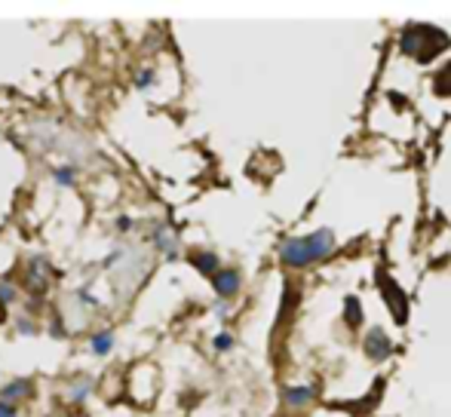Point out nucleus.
Masks as SVG:
<instances>
[{
  "instance_id": "f257e3e1",
  "label": "nucleus",
  "mask_w": 451,
  "mask_h": 417,
  "mask_svg": "<svg viewBox=\"0 0 451 417\" xmlns=\"http://www.w3.org/2000/svg\"><path fill=\"white\" fill-rule=\"evenodd\" d=\"M332 249H335V236L329 230H316V234L301 236V239H286L279 255H283V264L304 267V264H313V261L325 258Z\"/></svg>"
},
{
  "instance_id": "f03ea898",
  "label": "nucleus",
  "mask_w": 451,
  "mask_h": 417,
  "mask_svg": "<svg viewBox=\"0 0 451 417\" xmlns=\"http://www.w3.org/2000/svg\"><path fill=\"white\" fill-rule=\"evenodd\" d=\"M390 338L384 335L380 328H375V331H369V338H365V353H369L371 359H384V356H390Z\"/></svg>"
},
{
  "instance_id": "7ed1b4c3",
  "label": "nucleus",
  "mask_w": 451,
  "mask_h": 417,
  "mask_svg": "<svg viewBox=\"0 0 451 417\" xmlns=\"http://www.w3.org/2000/svg\"><path fill=\"white\" fill-rule=\"evenodd\" d=\"M212 282L221 298H230V295H237V289H239V273L237 270H219V273L212 276Z\"/></svg>"
},
{
  "instance_id": "20e7f679",
  "label": "nucleus",
  "mask_w": 451,
  "mask_h": 417,
  "mask_svg": "<svg viewBox=\"0 0 451 417\" xmlns=\"http://www.w3.org/2000/svg\"><path fill=\"white\" fill-rule=\"evenodd\" d=\"M191 261H193V267H197L200 273H206V276H215V273H219V258H215L212 252H197Z\"/></svg>"
},
{
  "instance_id": "39448f33",
  "label": "nucleus",
  "mask_w": 451,
  "mask_h": 417,
  "mask_svg": "<svg viewBox=\"0 0 451 417\" xmlns=\"http://www.w3.org/2000/svg\"><path fill=\"white\" fill-rule=\"evenodd\" d=\"M28 390H31V384L28 381H13L10 387H3V393H0V402H15V399H22V396H28Z\"/></svg>"
},
{
  "instance_id": "423d86ee",
  "label": "nucleus",
  "mask_w": 451,
  "mask_h": 417,
  "mask_svg": "<svg viewBox=\"0 0 451 417\" xmlns=\"http://www.w3.org/2000/svg\"><path fill=\"white\" fill-rule=\"evenodd\" d=\"M313 399V390L310 387H292V390H286V402L289 405H304Z\"/></svg>"
},
{
  "instance_id": "0eeeda50",
  "label": "nucleus",
  "mask_w": 451,
  "mask_h": 417,
  "mask_svg": "<svg viewBox=\"0 0 451 417\" xmlns=\"http://www.w3.org/2000/svg\"><path fill=\"white\" fill-rule=\"evenodd\" d=\"M344 310H347V322H350V326H356V322L362 319V307H360V301H356V298L344 301Z\"/></svg>"
},
{
  "instance_id": "6e6552de",
  "label": "nucleus",
  "mask_w": 451,
  "mask_h": 417,
  "mask_svg": "<svg viewBox=\"0 0 451 417\" xmlns=\"http://www.w3.org/2000/svg\"><path fill=\"white\" fill-rule=\"evenodd\" d=\"M111 344H114L111 331H105V335H96V338H92V353H108V350H111Z\"/></svg>"
},
{
  "instance_id": "1a4fd4ad",
  "label": "nucleus",
  "mask_w": 451,
  "mask_h": 417,
  "mask_svg": "<svg viewBox=\"0 0 451 417\" xmlns=\"http://www.w3.org/2000/svg\"><path fill=\"white\" fill-rule=\"evenodd\" d=\"M15 301V285L13 282H0V304H13Z\"/></svg>"
},
{
  "instance_id": "9d476101",
  "label": "nucleus",
  "mask_w": 451,
  "mask_h": 417,
  "mask_svg": "<svg viewBox=\"0 0 451 417\" xmlns=\"http://www.w3.org/2000/svg\"><path fill=\"white\" fill-rule=\"evenodd\" d=\"M56 181H59V184H74V169H71V166L56 169Z\"/></svg>"
},
{
  "instance_id": "9b49d317",
  "label": "nucleus",
  "mask_w": 451,
  "mask_h": 417,
  "mask_svg": "<svg viewBox=\"0 0 451 417\" xmlns=\"http://www.w3.org/2000/svg\"><path fill=\"white\" fill-rule=\"evenodd\" d=\"M230 335H219V338H215V347H219V350H230Z\"/></svg>"
},
{
  "instance_id": "f8f14e48",
  "label": "nucleus",
  "mask_w": 451,
  "mask_h": 417,
  "mask_svg": "<svg viewBox=\"0 0 451 417\" xmlns=\"http://www.w3.org/2000/svg\"><path fill=\"white\" fill-rule=\"evenodd\" d=\"M0 417H15V408L6 405V402H0Z\"/></svg>"
},
{
  "instance_id": "ddd939ff",
  "label": "nucleus",
  "mask_w": 451,
  "mask_h": 417,
  "mask_svg": "<svg viewBox=\"0 0 451 417\" xmlns=\"http://www.w3.org/2000/svg\"><path fill=\"white\" fill-rule=\"evenodd\" d=\"M3 319H6V307L0 304V322H3Z\"/></svg>"
}]
</instances>
